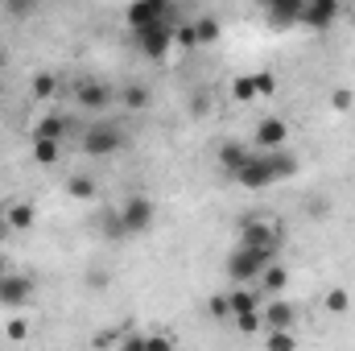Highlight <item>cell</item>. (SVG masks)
I'll list each match as a JSON object with an SVG mask.
<instances>
[{
    "label": "cell",
    "mask_w": 355,
    "mask_h": 351,
    "mask_svg": "<svg viewBox=\"0 0 355 351\" xmlns=\"http://www.w3.org/2000/svg\"><path fill=\"white\" fill-rule=\"evenodd\" d=\"M8 335H12V339H25V335H29V327H25V323H8Z\"/></svg>",
    "instance_id": "obj_32"
},
{
    "label": "cell",
    "mask_w": 355,
    "mask_h": 351,
    "mask_svg": "<svg viewBox=\"0 0 355 351\" xmlns=\"http://www.w3.org/2000/svg\"><path fill=\"white\" fill-rule=\"evenodd\" d=\"M67 132H71V120L58 116V112H50V116H42V120L33 124V141H54V145H58Z\"/></svg>",
    "instance_id": "obj_12"
},
{
    "label": "cell",
    "mask_w": 355,
    "mask_h": 351,
    "mask_svg": "<svg viewBox=\"0 0 355 351\" xmlns=\"http://www.w3.org/2000/svg\"><path fill=\"white\" fill-rule=\"evenodd\" d=\"M54 91H58L54 75H33V99H50Z\"/></svg>",
    "instance_id": "obj_23"
},
{
    "label": "cell",
    "mask_w": 355,
    "mask_h": 351,
    "mask_svg": "<svg viewBox=\"0 0 355 351\" xmlns=\"http://www.w3.org/2000/svg\"><path fill=\"white\" fill-rule=\"evenodd\" d=\"M227 310L240 318V314H252V310H261V293H252V289H236V293H227Z\"/></svg>",
    "instance_id": "obj_16"
},
{
    "label": "cell",
    "mask_w": 355,
    "mask_h": 351,
    "mask_svg": "<svg viewBox=\"0 0 355 351\" xmlns=\"http://www.w3.org/2000/svg\"><path fill=\"white\" fill-rule=\"evenodd\" d=\"M232 95L244 99V103H252V99H257V79H236V83H232Z\"/></svg>",
    "instance_id": "obj_24"
},
{
    "label": "cell",
    "mask_w": 355,
    "mask_h": 351,
    "mask_svg": "<svg viewBox=\"0 0 355 351\" xmlns=\"http://www.w3.org/2000/svg\"><path fill=\"white\" fill-rule=\"evenodd\" d=\"M248 153H252V149H248L244 141H223V145H219V166H223V174L232 178L240 166H244V157H248Z\"/></svg>",
    "instance_id": "obj_14"
},
{
    "label": "cell",
    "mask_w": 355,
    "mask_h": 351,
    "mask_svg": "<svg viewBox=\"0 0 355 351\" xmlns=\"http://www.w3.org/2000/svg\"><path fill=\"white\" fill-rule=\"evenodd\" d=\"M33 157H37L42 166H54V162H58V145H54V141H33Z\"/></svg>",
    "instance_id": "obj_21"
},
{
    "label": "cell",
    "mask_w": 355,
    "mask_h": 351,
    "mask_svg": "<svg viewBox=\"0 0 355 351\" xmlns=\"http://www.w3.org/2000/svg\"><path fill=\"white\" fill-rule=\"evenodd\" d=\"M4 219H8L12 232H29V228H33V207H29V203H12V211H8Z\"/></svg>",
    "instance_id": "obj_18"
},
{
    "label": "cell",
    "mask_w": 355,
    "mask_h": 351,
    "mask_svg": "<svg viewBox=\"0 0 355 351\" xmlns=\"http://www.w3.org/2000/svg\"><path fill=\"white\" fill-rule=\"evenodd\" d=\"M124 149V128L112 120H95L91 128H83V153L87 157H116Z\"/></svg>",
    "instance_id": "obj_4"
},
{
    "label": "cell",
    "mask_w": 355,
    "mask_h": 351,
    "mask_svg": "<svg viewBox=\"0 0 355 351\" xmlns=\"http://www.w3.org/2000/svg\"><path fill=\"white\" fill-rule=\"evenodd\" d=\"M174 29H178V21H166V25H149V29H137V33H132V42H137V50H141L145 58L162 62V58L174 50Z\"/></svg>",
    "instance_id": "obj_7"
},
{
    "label": "cell",
    "mask_w": 355,
    "mask_h": 351,
    "mask_svg": "<svg viewBox=\"0 0 355 351\" xmlns=\"http://www.w3.org/2000/svg\"><path fill=\"white\" fill-rule=\"evenodd\" d=\"M272 91H277V79H272L268 71H265V75H257V95H265V99H268Z\"/></svg>",
    "instance_id": "obj_29"
},
{
    "label": "cell",
    "mask_w": 355,
    "mask_h": 351,
    "mask_svg": "<svg viewBox=\"0 0 355 351\" xmlns=\"http://www.w3.org/2000/svg\"><path fill=\"white\" fill-rule=\"evenodd\" d=\"M261 323H265V335L268 331H293V323H297V306L285 302V298H268Z\"/></svg>",
    "instance_id": "obj_10"
},
{
    "label": "cell",
    "mask_w": 355,
    "mask_h": 351,
    "mask_svg": "<svg viewBox=\"0 0 355 351\" xmlns=\"http://www.w3.org/2000/svg\"><path fill=\"white\" fill-rule=\"evenodd\" d=\"M128 25H132V33L137 29H149V25H166V21H174V8L166 4V0H137V4H128Z\"/></svg>",
    "instance_id": "obj_8"
},
{
    "label": "cell",
    "mask_w": 355,
    "mask_h": 351,
    "mask_svg": "<svg viewBox=\"0 0 355 351\" xmlns=\"http://www.w3.org/2000/svg\"><path fill=\"white\" fill-rule=\"evenodd\" d=\"M211 314H219V318L232 314V310H227V298H215V302H211Z\"/></svg>",
    "instance_id": "obj_31"
},
{
    "label": "cell",
    "mask_w": 355,
    "mask_h": 351,
    "mask_svg": "<svg viewBox=\"0 0 355 351\" xmlns=\"http://www.w3.org/2000/svg\"><path fill=\"white\" fill-rule=\"evenodd\" d=\"M327 306H331V310H347V293H343V289H331V293H327Z\"/></svg>",
    "instance_id": "obj_30"
},
{
    "label": "cell",
    "mask_w": 355,
    "mask_h": 351,
    "mask_svg": "<svg viewBox=\"0 0 355 351\" xmlns=\"http://www.w3.org/2000/svg\"><path fill=\"white\" fill-rule=\"evenodd\" d=\"M236 323H240V331H244V335H257V331H265V323H261V310H252V314H240Z\"/></svg>",
    "instance_id": "obj_26"
},
{
    "label": "cell",
    "mask_w": 355,
    "mask_h": 351,
    "mask_svg": "<svg viewBox=\"0 0 355 351\" xmlns=\"http://www.w3.org/2000/svg\"><path fill=\"white\" fill-rule=\"evenodd\" d=\"M145 351H174V339L162 335V331H149L145 335Z\"/></svg>",
    "instance_id": "obj_25"
},
{
    "label": "cell",
    "mask_w": 355,
    "mask_h": 351,
    "mask_svg": "<svg viewBox=\"0 0 355 351\" xmlns=\"http://www.w3.org/2000/svg\"><path fill=\"white\" fill-rule=\"evenodd\" d=\"M124 108H132V112H141V108H149V87H141V83H132V87H124Z\"/></svg>",
    "instance_id": "obj_20"
},
{
    "label": "cell",
    "mask_w": 355,
    "mask_h": 351,
    "mask_svg": "<svg viewBox=\"0 0 355 351\" xmlns=\"http://www.w3.org/2000/svg\"><path fill=\"white\" fill-rule=\"evenodd\" d=\"M8 232H12V228H8V219H4V215H0V240H4V236H8Z\"/></svg>",
    "instance_id": "obj_33"
},
{
    "label": "cell",
    "mask_w": 355,
    "mask_h": 351,
    "mask_svg": "<svg viewBox=\"0 0 355 351\" xmlns=\"http://www.w3.org/2000/svg\"><path fill=\"white\" fill-rule=\"evenodd\" d=\"M0 67H4V54H0Z\"/></svg>",
    "instance_id": "obj_34"
},
{
    "label": "cell",
    "mask_w": 355,
    "mask_h": 351,
    "mask_svg": "<svg viewBox=\"0 0 355 351\" xmlns=\"http://www.w3.org/2000/svg\"><path fill=\"white\" fill-rule=\"evenodd\" d=\"M285 281H289V273H285V264H268L265 273H261V285H265L268 298H281V289H285Z\"/></svg>",
    "instance_id": "obj_17"
},
{
    "label": "cell",
    "mask_w": 355,
    "mask_h": 351,
    "mask_svg": "<svg viewBox=\"0 0 355 351\" xmlns=\"http://www.w3.org/2000/svg\"><path fill=\"white\" fill-rule=\"evenodd\" d=\"M33 277L29 273H21V268H12V264L0 257V306H8V310H21V306H29L33 302Z\"/></svg>",
    "instance_id": "obj_3"
},
{
    "label": "cell",
    "mask_w": 355,
    "mask_h": 351,
    "mask_svg": "<svg viewBox=\"0 0 355 351\" xmlns=\"http://www.w3.org/2000/svg\"><path fill=\"white\" fill-rule=\"evenodd\" d=\"M116 351H145V335H141V331H132V335H124V339L116 343Z\"/></svg>",
    "instance_id": "obj_28"
},
{
    "label": "cell",
    "mask_w": 355,
    "mask_h": 351,
    "mask_svg": "<svg viewBox=\"0 0 355 351\" xmlns=\"http://www.w3.org/2000/svg\"><path fill=\"white\" fill-rule=\"evenodd\" d=\"M335 17H339V4H335V0H310V4H302V21H297V25L322 33V29H331Z\"/></svg>",
    "instance_id": "obj_11"
},
{
    "label": "cell",
    "mask_w": 355,
    "mask_h": 351,
    "mask_svg": "<svg viewBox=\"0 0 355 351\" xmlns=\"http://www.w3.org/2000/svg\"><path fill=\"white\" fill-rule=\"evenodd\" d=\"M268 25H297L302 21V0H277L265 8Z\"/></svg>",
    "instance_id": "obj_15"
},
{
    "label": "cell",
    "mask_w": 355,
    "mask_h": 351,
    "mask_svg": "<svg viewBox=\"0 0 355 351\" xmlns=\"http://www.w3.org/2000/svg\"><path fill=\"white\" fill-rule=\"evenodd\" d=\"M116 215H120V228H124V240H128V236H145V232H153L157 207H153V198H145V194H128L124 207H120Z\"/></svg>",
    "instance_id": "obj_5"
},
{
    "label": "cell",
    "mask_w": 355,
    "mask_h": 351,
    "mask_svg": "<svg viewBox=\"0 0 355 351\" xmlns=\"http://www.w3.org/2000/svg\"><path fill=\"white\" fill-rule=\"evenodd\" d=\"M240 244L277 257V252L285 248V228L272 223V219H244V223H240Z\"/></svg>",
    "instance_id": "obj_2"
},
{
    "label": "cell",
    "mask_w": 355,
    "mask_h": 351,
    "mask_svg": "<svg viewBox=\"0 0 355 351\" xmlns=\"http://www.w3.org/2000/svg\"><path fill=\"white\" fill-rule=\"evenodd\" d=\"M285 120H277V116H268L257 124V149H285Z\"/></svg>",
    "instance_id": "obj_13"
},
{
    "label": "cell",
    "mask_w": 355,
    "mask_h": 351,
    "mask_svg": "<svg viewBox=\"0 0 355 351\" xmlns=\"http://www.w3.org/2000/svg\"><path fill=\"white\" fill-rule=\"evenodd\" d=\"M297 174V157L289 153V149H252L248 157H244V166L236 170V182L244 186V190H265L272 182H285V178Z\"/></svg>",
    "instance_id": "obj_1"
},
{
    "label": "cell",
    "mask_w": 355,
    "mask_h": 351,
    "mask_svg": "<svg viewBox=\"0 0 355 351\" xmlns=\"http://www.w3.org/2000/svg\"><path fill=\"white\" fill-rule=\"evenodd\" d=\"M75 99H79V108H87V112H103V108H112L116 91L107 87L103 79H83V83L75 87Z\"/></svg>",
    "instance_id": "obj_9"
},
{
    "label": "cell",
    "mask_w": 355,
    "mask_h": 351,
    "mask_svg": "<svg viewBox=\"0 0 355 351\" xmlns=\"http://www.w3.org/2000/svg\"><path fill=\"white\" fill-rule=\"evenodd\" d=\"M265 348L268 351H297V339H293V331H268Z\"/></svg>",
    "instance_id": "obj_19"
},
{
    "label": "cell",
    "mask_w": 355,
    "mask_h": 351,
    "mask_svg": "<svg viewBox=\"0 0 355 351\" xmlns=\"http://www.w3.org/2000/svg\"><path fill=\"white\" fill-rule=\"evenodd\" d=\"M71 194H75V198H91V194H95V182H91V178H71Z\"/></svg>",
    "instance_id": "obj_27"
},
{
    "label": "cell",
    "mask_w": 355,
    "mask_h": 351,
    "mask_svg": "<svg viewBox=\"0 0 355 351\" xmlns=\"http://www.w3.org/2000/svg\"><path fill=\"white\" fill-rule=\"evenodd\" d=\"M194 37H198V42H215V37H219V21H215V17H202V21L194 25Z\"/></svg>",
    "instance_id": "obj_22"
},
{
    "label": "cell",
    "mask_w": 355,
    "mask_h": 351,
    "mask_svg": "<svg viewBox=\"0 0 355 351\" xmlns=\"http://www.w3.org/2000/svg\"><path fill=\"white\" fill-rule=\"evenodd\" d=\"M272 261H277V257H268V252H261V248H244V244H236V252L227 257V277H232L236 285H248V281H257Z\"/></svg>",
    "instance_id": "obj_6"
}]
</instances>
